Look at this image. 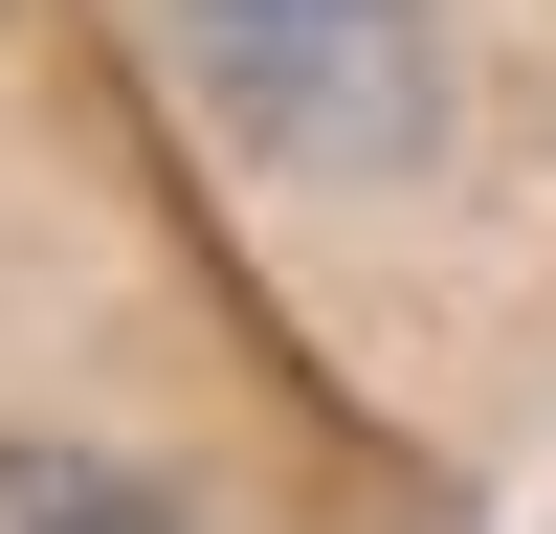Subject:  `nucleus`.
Returning <instances> with one entry per match:
<instances>
[{
	"label": "nucleus",
	"instance_id": "nucleus-2",
	"mask_svg": "<svg viewBox=\"0 0 556 534\" xmlns=\"http://www.w3.org/2000/svg\"><path fill=\"white\" fill-rule=\"evenodd\" d=\"M0 534H201V512H178V490L156 468H112V445H0Z\"/></svg>",
	"mask_w": 556,
	"mask_h": 534
},
{
	"label": "nucleus",
	"instance_id": "nucleus-1",
	"mask_svg": "<svg viewBox=\"0 0 556 534\" xmlns=\"http://www.w3.org/2000/svg\"><path fill=\"white\" fill-rule=\"evenodd\" d=\"M134 44L267 178H401L445 134V0H134Z\"/></svg>",
	"mask_w": 556,
	"mask_h": 534
}]
</instances>
